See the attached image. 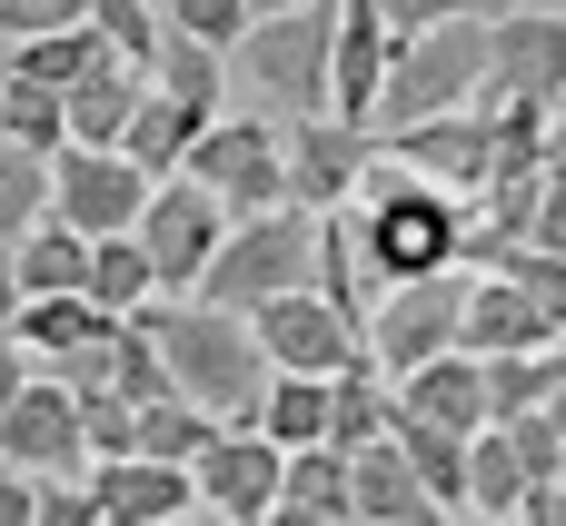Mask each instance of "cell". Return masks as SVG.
<instances>
[{
	"label": "cell",
	"instance_id": "6da1fadb",
	"mask_svg": "<svg viewBox=\"0 0 566 526\" xmlns=\"http://www.w3.org/2000/svg\"><path fill=\"white\" fill-rule=\"evenodd\" d=\"M139 328L159 338V358H169V378H179V398H199L219 428H259V398H269V348H259V328L239 318V308H219V298H199V288H159L149 308H139Z\"/></svg>",
	"mask_w": 566,
	"mask_h": 526
},
{
	"label": "cell",
	"instance_id": "7a4b0ae2",
	"mask_svg": "<svg viewBox=\"0 0 566 526\" xmlns=\"http://www.w3.org/2000/svg\"><path fill=\"white\" fill-rule=\"evenodd\" d=\"M348 219H358V259H368L378 288L388 278H418V269H458V239H468V199L438 189V179H418V169H398L388 149L368 159Z\"/></svg>",
	"mask_w": 566,
	"mask_h": 526
},
{
	"label": "cell",
	"instance_id": "3957f363",
	"mask_svg": "<svg viewBox=\"0 0 566 526\" xmlns=\"http://www.w3.org/2000/svg\"><path fill=\"white\" fill-rule=\"evenodd\" d=\"M328 40H338V0L269 10V20H249L229 40V80L249 90V109L308 119V109H328Z\"/></svg>",
	"mask_w": 566,
	"mask_h": 526
},
{
	"label": "cell",
	"instance_id": "277c9868",
	"mask_svg": "<svg viewBox=\"0 0 566 526\" xmlns=\"http://www.w3.org/2000/svg\"><path fill=\"white\" fill-rule=\"evenodd\" d=\"M478 90H488V10H468V20H438V30H418V40H398L388 50V80H378V139L388 129H408V119H438V109H478Z\"/></svg>",
	"mask_w": 566,
	"mask_h": 526
},
{
	"label": "cell",
	"instance_id": "5b68a950",
	"mask_svg": "<svg viewBox=\"0 0 566 526\" xmlns=\"http://www.w3.org/2000/svg\"><path fill=\"white\" fill-rule=\"evenodd\" d=\"M318 278V209H298V199H279V209H249V219H229V239H219V259H209V278H199V298H219V308H259V298H279V288H308Z\"/></svg>",
	"mask_w": 566,
	"mask_h": 526
},
{
	"label": "cell",
	"instance_id": "8992f818",
	"mask_svg": "<svg viewBox=\"0 0 566 526\" xmlns=\"http://www.w3.org/2000/svg\"><path fill=\"white\" fill-rule=\"evenodd\" d=\"M468 259L458 269H418V278H388L378 298H368V318H358V338H368V358L388 368V378H408L418 358H438V348H458V328H468Z\"/></svg>",
	"mask_w": 566,
	"mask_h": 526
},
{
	"label": "cell",
	"instance_id": "52a82bcc",
	"mask_svg": "<svg viewBox=\"0 0 566 526\" xmlns=\"http://www.w3.org/2000/svg\"><path fill=\"white\" fill-rule=\"evenodd\" d=\"M189 179H209L229 219L279 209V199H289V139H279V119H269V109H219V119L199 129V149H189Z\"/></svg>",
	"mask_w": 566,
	"mask_h": 526
},
{
	"label": "cell",
	"instance_id": "ba28073f",
	"mask_svg": "<svg viewBox=\"0 0 566 526\" xmlns=\"http://www.w3.org/2000/svg\"><path fill=\"white\" fill-rule=\"evenodd\" d=\"M219 239H229V209H219V189H209V179H189V169L149 179V209H139V249H149V269H159V288H169V298L209 278Z\"/></svg>",
	"mask_w": 566,
	"mask_h": 526
},
{
	"label": "cell",
	"instance_id": "9c48e42d",
	"mask_svg": "<svg viewBox=\"0 0 566 526\" xmlns=\"http://www.w3.org/2000/svg\"><path fill=\"white\" fill-rule=\"evenodd\" d=\"M50 209H60L80 239H119V229H139V209H149V169H139L129 149H80V139H60V149H50Z\"/></svg>",
	"mask_w": 566,
	"mask_h": 526
},
{
	"label": "cell",
	"instance_id": "30bf717a",
	"mask_svg": "<svg viewBox=\"0 0 566 526\" xmlns=\"http://www.w3.org/2000/svg\"><path fill=\"white\" fill-rule=\"evenodd\" d=\"M249 328H259V348H269V368H298V378H338L368 338H358V318L308 278V288H279V298H259L249 308Z\"/></svg>",
	"mask_w": 566,
	"mask_h": 526
},
{
	"label": "cell",
	"instance_id": "8fae6325",
	"mask_svg": "<svg viewBox=\"0 0 566 526\" xmlns=\"http://www.w3.org/2000/svg\"><path fill=\"white\" fill-rule=\"evenodd\" d=\"M0 457L20 477H90V438H80V388L50 368L20 378V398L0 408Z\"/></svg>",
	"mask_w": 566,
	"mask_h": 526
},
{
	"label": "cell",
	"instance_id": "7c38bea8",
	"mask_svg": "<svg viewBox=\"0 0 566 526\" xmlns=\"http://www.w3.org/2000/svg\"><path fill=\"white\" fill-rule=\"evenodd\" d=\"M279 139H289V199H298V209H348L358 179H368V159H378V129H358V119H338V109L279 119Z\"/></svg>",
	"mask_w": 566,
	"mask_h": 526
},
{
	"label": "cell",
	"instance_id": "4fadbf2b",
	"mask_svg": "<svg viewBox=\"0 0 566 526\" xmlns=\"http://www.w3.org/2000/svg\"><path fill=\"white\" fill-rule=\"evenodd\" d=\"M189 477H199V507L259 526L269 507H279V487H289V448H279L269 428H219V438L189 457Z\"/></svg>",
	"mask_w": 566,
	"mask_h": 526
},
{
	"label": "cell",
	"instance_id": "5bb4252c",
	"mask_svg": "<svg viewBox=\"0 0 566 526\" xmlns=\"http://www.w3.org/2000/svg\"><path fill=\"white\" fill-rule=\"evenodd\" d=\"M566 90V10H488V90L478 99H557Z\"/></svg>",
	"mask_w": 566,
	"mask_h": 526
},
{
	"label": "cell",
	"instance_id": "9a60e30c",
	"mask_svg": "<svg viewBox=\"0 0 566 526\" xmlns=\"http://www.w3.org/2000/svg\"><path fill=\"white\" fill-rule=\"evenodd\" d=\"M378 149H388L398 169H418V179H438V189L478 199V179L497 169V119H488V109H438V119H408V129H388Z\"/></svg>",
	"mask_w": 566,
	"mask_h": 526
},
{
	"label": "cell",
	"instance_id": "2e32d148",
	"mask_svg": "<svg viewBox=\"0 0 566 526\" xmlns=\"http://www.w3.org/2000/svg\"><path fill=\"white\" fill-rule=\"evenodd\" d=\"M388 418H428V428L478 438V428H488V358H478V348H438V358H418L408 378H388Z\"/></svg>",
	"mask_w": 566,
	"mask_h": 526
},
{
	"label": "cell",
	"instance_id": "e0dca14e",
	"mask_svg": "<svg viewBox=\"0 0 566 526\" xmlns=\"http://www.w3.org/2000/svg\"><path fill=\"white\" fill-rule=\"evenodd\" d=\"M90 497H99V526H179L199 507V477L129 448V457H99L90 467Z\"/></svg>",
	"mask_w": 566,
	"mask_h": 526
},
{
	"label": "cell",
	"instance_id": "ac0fdd59",
	"mask_svg": "<svg viewBox=\"0 0 566 526\" xmlns=\"http://www.w3.org/2000/svg\"><path fill=\"white\" fill-rule=\"evenodd\" d=\"M458 348H478V358H507V348H557V308H547L527 278L478 269V278H468V328H458Z\"/></svg>",
	"mask_w": 566,
	"mask_h": 526
},
{
	"label": "cell",
	"instance_id": "d6986e66",
	"mask_svg": "<svg viewBox=\"0 0 566 526\" xmlns=\"http://www.w3.org/2000/svg\"><path fill=\"white\" fill-rule=\"evenodd\" d=\"M388 20H378V0H338V40H328V109L338 119H378V80H388Z\"/></svg>",
	"mask_w": 566,
	"mask_h": 526
},
{
	"label": "cell",
	"instance_id": "ffe728a7",
	"mask_svg": "<svg viewBox=\"0 0 566 526\" xmlns=\"http://www.w3.org/2000/svg\"><path fill=\"white\" fill-rule=\"evenodd\" d=\"M348 497H358V526H448V507L418 487V467H408L398 438L348 448Z\"/></svg>",
	"mask_w": 566,
	"mask_h": 526
},
{
	"label": "cell",
	"instance_id": "44dd1931",
	"mask_svg": "<svg viewBox=\"0 0 566 526\" xmlns=\"http://www.w3.org/2000/svg\"><path fill=\"white\" fill-rule=\"evenodd\" d=\"M139 99H149V70H139V60H109V70H90L80 90H60V119H70L80 149H119Z\"/></svg>",
	"mask_w": 566,
	"mask_h": 526
},
{
	"label": "cell",
	"instance_id": "7402d4cb",
	"mask_svg": "<svg viewBox=\"0 0 566 526\" xmlns=\"http://www.w3.org/2000/svg\"><path fill=\"white\" fill-rule=\"evenodd\" d=\"M209 119H219L209 99H179V90H159V80H149V99L129 109V139H119V149H129L149 179H169V169H189V149H199V129H209Z\"/></svg>",
	"mask_w": 566,
	"mask_h": 526
},
{
	"label": "cell",
	"instance_id": "603a6c76",
	"mask_svg": "<svg viewBox=\"0 0 566 526\" xmlns=\"http://www.w3.org/2000/svg\"><path fill=\"white\" fill-rule=\"evenodd\" d=\"M99 328H119V318H109L90 288H40V298H20V318H10V338H20L30 358H50V368H60L70 348H90Z\"/></svg>",
	"mask_w": 566,
	"mask_h": 526
},
{
	"label": "cell",
	"instance_id": "cb8c5ba5",
	"mask_svg": "<svg viewBox=\"0 0 566 526\" xmlns=\"http://www.w3.org/2000/svg\"><path fill=\"white\" fill-rule=\"evenodd\" d=\"M119 50L90 30V20H70V30H40V40H10V70L20 80H40V90H80L90 70H109Z\"/></svg>",
	"mask_w": 566,
	"mask_h": 526
},
{
	"label": "cell",
	"instance_id": "d4e9b609",
	"mask_svg": "<svg viewBox=\"0 0 566 526\" xmlns=\"http://www.w3.org/2000/svg\"><path fill=\"white\" fill-rule=\"evenodd\" d=\"M10 269H20V298H40V288H90V239L50 209L40 229L10 239Z\"/></svg>",
	"mask_w": 566,
	"mask_h": 526
},
{
	"label": "cell",
	"instance_id": "484cf974",
	"mask_svg": "<svg viewBox=\"0 0 566 526\" xmlns=\"http://www.w3.org/2000/svg\"><path fill=\"white\" fill-rule=\"evenodd\" d=\"M527 487H537V477H527L517 438H507V428H478V438H468V507H458V517H517Z\"/></svg>",
	"mask_w": 566,
	"mask_h": 526
},
{
	"label": "cell",
	"instance_id": "4316f807",
	"mask_svg": "<svg viewBox=\"0 0 566 526\" xmlns=\"http://www.w3.org/2000/svg\"><path fill=\"white\" fill-rule=\"evenodd\" d=\"M90 298H99L109 318H139V308L159 298V269H149L139 229H119V239H90Z\"/></svg>",
	"mask_w": 566,
	"mask_h": 526
},
{
	"label": "cell",
	"instance_id": "83f0119b",
	"mask_svg": "<svg viewBox=\"0 0 566 526\" xmlns=\"http://www.w3.org/2000/svg\"><path fill=\"white\" fill-rule=\"evenodd\" d=\"M388 438L408 448L418 487H428V497L458 517V507H468V438H458V428H428V418H388Z\"/></svg>",
	"mask_w": 566,
	"mask_h": 526
},
{
	"label": "cell",
	"instance_id": "f1b7e54d",
	"mask_svg": "<svg viewBox=\"0 0 566 526\" xmlns=\"http://www.w3.org/2000/svg\"><path fill=\"white\" fill-rule=\"evenodd\" d=\"M279 497H298V507H318V517L358 526V497H348V448H338V438L289 448V487H279Z\"/></svg>",
	"mask_w": 566,
	"mask_h": 526
},
{
	"label": "cell",
	"instance_id": "f546056e",
	"mask_svg": "<svg viewBox=\"0 0 566 526\" xmlns=\"http://www.w3.org/2000/svg\"><path fill=\"white\" fill-rule=\"evenodd\" d=\"M149 80L159 90H179V99H229V50H209V40H189V30H159V60H149Z\"/></svg>",
	"mask_w": 566,
	"mask_h": 526
},
{
	"label": "cell",
	"instance_id": "4dcf8cb0",
	"mask_svg": "<svg viewBox=\"0 0 566 526\" xmlns=\"http://www.w3.org/2000/svg\"><path fill=\"white\" fill-rule=\"evenodd\" d=\"M259 428H269L279 448H308V438H328V378H298V368H279V378H269V398H259Z\"/></svg>",
	"mask_w": 566,
	"mask_h": 526
},
{
	"label": "cell",
	"instance_id": "1f68e13d",
	"mask_svg": "<svg viewBox=\"0 0 566 526\" xmlns=\"http://www.w3.org/2000/svg\"><path fill=\"white\" fill-rule=\"evenodd\" d=\"M557 368H566V348H507V358H488V428L517 418V408H547Z\"/></svg>",
	"mask_w": 566,
	"mask_h": 526
},
{
	"label": "cell",
	"instance_id": "d6a6232c",
	"mask_svg": "<svg viewBox=\"0 0 566 526\" xmlns=\"http://www.w3.org/2000/svg\"><path fill=\"white\" fill-rule=\"evenodd\" d=\"M40 219H50V159L20 149V139H0V249L20 229H40Z\"/></svg>",
	"mask_w": 566,
	"mask_h": 526
},
{
	"label": "cell",
	"instance_id": "836d02e7",
	"mask_svg": "<svg viewBox=\"0 0 566 526\" xmlns=\"http://www.w3.org/2000/svg\"><path fill=\"white\" fill-rule=\"evenodd\" d=\"M209 438H219V418H209L199 398H159V408H139V457H169V467H189Z\"/></svg>",
	"mask_w": 566,
	"mask_h": 526
},
{
	"label": "cell",
	"instance_id": "e575fe53",
	"mask_svg": "<svg viewBox=\"0 0 566 526\" xmlns=\"http://www.w3.org/2000/svg\"><path fill=\"white\" fill-rule=\"evenodd\" d=\"M0 139H20V149H60L70 139V119H60V90H40V80H20L10 70V90H0Z\"/></svg>",
	"mask_w": 566,
	"mask_h": 526
},
{
	"label": "cell",
	"instance_id": "d590c367",
	"mask_svg": "<svg viewBox=\"0 0 566 526\" xmlns=\"http://www.w3.org/2000/svg\"><path fill=\"white\" fill-rule=\"evenodd\" d=\"M90 30H99L119 60H139V70H149V60H159V30H169V10H159V0H90Z\"/></svg>",
	"mask_w": 566,
	"mask_h": 526
},
{
	"label": "cell",
	"instance_id": "8d00e7d4",
	"mask_svg": "<svg viewBox=\"0 0 566 526\" xmlns=\"http://www.w3.org/2000/svg\"><path fill=\"white\" fill-rule=\"evenodd\" d=\"M169 10V30H189V40H209V50H229L249 20H259V0H159Z\"/></svg>",
	"mask_w": 566,
	"mask_h": 526
},
{
	"label": "cell",
	"instance_id": "74e56055",
	"mask_svg": "<svg viewBox=\"0 0 566 526\" xmlns=\"http://www.w3.org/2000/svg\"><path fill=\"white\" fill-rule=\"evenodd\" d=\"M507 438H517V457H527V477L547 487V477H566V428L547 418V408H517V418H497Z\"/></svg>",
	"mask_w": 566,
	"mask_h": 526
},
{
	"label": "cell",
	"instance_id": "f35d334b",
	"mask_svg": "<svg viewBox=\"0 0 566 526\" xmlns=\"http://www.w3.org/2000/svg\"><path fill=\"white\" fill-rule=\"evenodd\" d=\"M70 20H90V0H0V50L40 40V30H70Z\"/></svg>",
	"mask_w": 566,
	"mask_h": 526
},
{
	"label": "cell",
	"instance_id": "ab89813d",
	"mask_svg": "<svg viewBox=\"0 0 566 526\" xmlns=\"http://www.w3.org/2000/svg\"><path fill=\"white\" fill-rule=\"evenodd\" d=\"M517 249L566 259V169H547V179H537V209H527V239H517Z\"/></svg>",
	"mask_w": 566,
	"mask_h": 526
},
{
	"label": "cell",
	"instance_id": "60d3db41",
	"mask_svg": "<svg viewBox=\"0 0 566 526\" xmlns=\"http://www.w3.org/2000/svg\"><path fill=\"white\" fill-rule=\"evenodd\" d=\"M30 526H99L90 477H40V517H30Z\"/></svg>",
	"mask_w": 566,
	"mask_h": 526
},
{
	"label": "cell",
	"instance_id": "b9f144b4",
	"mask_svg": "<svg viewBox=\"0 0 566 526\" xmlns=\"http://www.w3.org/2000/svg\"><path fill=\"white\" fill-rule=\"evenodd\" d=\"M468 10H488V0H378L388 40H418V30H438V20H468Z\"/></svg>",
	"mask_w": 566,
	"mask_h": 526
},
{
	"label": "cell",
	"instance_id": "7bdbcfd3",
	"mask_svg": "<svg viewBox=\"0 0 566 526\" xmlns=\"http://www.w3.org/2000/svg\"><path fill=\"white\" fill-rule=\"evenodd\" d=\"M40 517V477H20L10 457H0V526H30Z\"/></svg>",
	"mask_w": 566,
	"mask_h": 526
},
{
	"label": "cell",
	"instance_id": "ee69618b",
	"mask_svg": "<svg viewBox=\"0 0 566 526\" xmlns=\"http://www.w3.org/2000/svg\"><path fill=\"white\" fill-rule=\"evenodd\" d=\"M527 526H566V477H547V487H527V507H517Z\"/></svg>",
	"mask_w": 566,
	"mask_h": 526
},
{
	"label": "cell",
	"instance_id": "f6af8a7d",
	"mask_svg": "<svg viewBox=\"0 0 566 526\" xmlns=\"http://www.w3.org/2000/svg\"><path fill=\"white\" fill-rule=\"evenodd\" d=\"M20 378H30V348H20V338H10V328H0V408H10V398H20Z\"/></svg>",
	"mask_w": 566,
	"mask_h": 526
},
{
	"label": "cell",
	"instance_id": "bcb514c9",
	"mask_svg": "<svg viewBox=\"0 0 566 526\" xmlns=\"http://www.w3.org/2000/svg\"><path fill=\"white\" fill-rule=\"evenodd\" d=\"M259 526H338V517H318V507H298V497H279V507H269Z\"/></svg>",
	"mask_w": 566,
	"mask_h": 526
},
{
	"label": "cell",
	"instance_id": "7dc6e473",
	"mask_svg": "<svg viewBox=\"0 0 566 526\" xmlns=\"http://www.w3.org/2000/svg\"><path fill=\"white\" fill-rule=\"evenodd\" d=\"M547 169H566V90H557V109H547Z\"/></svg>",
	"mask_w": 566,
	"mask_h": 526
},
{
	"label": "cell",
	"instance_id": "c3c4849f",
	"mask_svg": "<svg viewBox=\"0 0 566 526\" xmlns=\"http://www.w3.org/2000/svg\"><path fill=\"white\" fill-rule=\"evenodd\" d=\"M20 318V269H10V249H0V328Z\"/></svg>",
	"mask_w": 566,
	"mask_h": 526
},
{
	"label": "cell",
	"instance_id": "681fc988",
	"mask_svg": "<svg viewBox=\"0 0 566 526\" xmlns=\"http://www.w3.org/2000/svg\"><path fill=\"white\" fill-rule=\"evenodd\" d=\"M179 526H239V517H219V507H189V517H179Z\"/></svg>",
	"mask_w": 566,
	"mask_h": 526
},
{
	"label": "cell",
	"instance_id": "f907efd6",
	"mask_svg": "<svg viewBox=\"0 0 566 526\" xmlns=\"http://www.w3.org/2000/svg\"><path fill=\"white\" fill-rule=\"evenodd\" d=\"M488 10H566V0H488Z\"/></svg>",
	"mask_w": 566,
	"mask_h": 526
},
{
	"label": "cell",
	"instance_id": "816d5d0a",
	"mask_svg": "<svg viewBox=\"0 0 566 526\" xmlns=\"http://www.w3.org/2000/svg\"><path fill=\"white\" fill-rule=\"evenodd\" d=\"M448 526H527V517H448Z\"/></svg>",
	"mask_w": 566,
	"mask_h": 526
}]
</instances>
